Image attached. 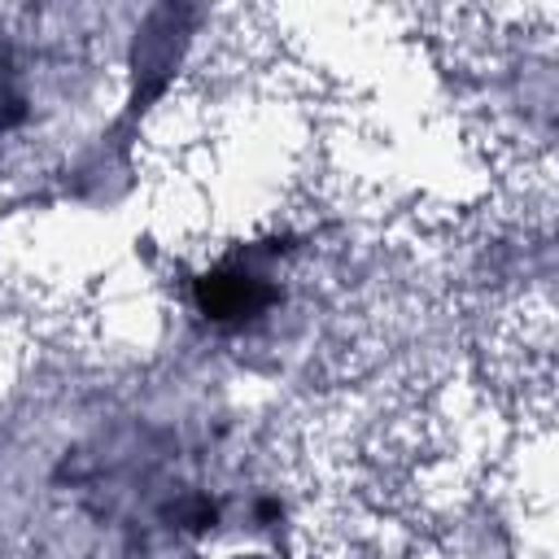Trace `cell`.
<instances>
[{"label":"cell","mask_w":559,"mask_h":559,"mask_svg":"<svg viewBox=\"0 0 559 559\" xmlns=\"http://www.w3.org/2000/svg\"><path fill=\"white\" fill-rule=\"evenodd\" d=\"M4 105H17V92H13V74H9V66L0 61V122H9V118H4Z\"/></svg>","instance_id":"obj_1"}]
</instances>
